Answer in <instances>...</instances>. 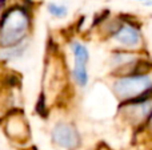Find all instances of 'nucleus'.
<instances>
[{
    "label": "nucleus",
    "instance_id": "423d86ee",
    "mask_svg": "<svg viewBox=\"0 0 152 150\" xmlns=\"http://www.w3.org/2000/svg\"><path fill=\"white\" fill-rule=\"evenodd\" d=\"M47 11L48 13H50L51 16H53V17L56 19H63L67 16V13H68V9H67L66 5L60 4V3H50V4L47 5Z\"/></svg>",
    "mask_w": 152,
    "mask_h": 150
},
{
    "label": "nucleus",
    "instance_id": "39448f33",
    "mask_svg": "<svg viewBox=\"0 0 152 150\" xmlns=\"http://www.w3.org/2000/svg\"><path fill=\"white\" fill-rule=\"evenodd\" d=\"M52 140L60 148L74 150L80 145V136L77 130L67 122H59L52 129Z\"/></svg>",
    "mask_w": 152,
    "mask_h": 150
},
{
    "label": "nucleus",
    "instance_id": "20e7f679",
    "mask_svg": "<svg viewBox=\"0 0 152 150\" xmlns=\"http://www.w3.org/2000/svg\"><path fill=\"white\" fill-rule=\"evenodd\" d=\"M112 39L119 47L124 49H136L142 47L143 36L139 27L132 23H121L113 31Z\"/></svg>",
    "mask_w": 152,
    "mask_h": 150
},
{
    "label": "nucleus",
    "instance_id": "f257e3e1",
    "mask_svg": "<svg viewBox=\"0 0 152 150\" xmlns=\"http://www.w3.org/2000/svg\"><path fill=\"white\" fill-rule=\"evenodd\" d=\"M29 29V13L20 7L11 8L0 20V47L4 49L20 45Z\"/></svg>",
    "mask_w": 152,
    "mask_h": 150
},
{
    "label": "nucleus",
    "instance_id": "0eeeda50",
    "mask_svg": "<svg viewBox=\"0 0 152 150\" xmlns=\"http://www.w3.org/2000/svg\"><path fill=\"white\" fill-rule=\"evenodd\" d=\"M148 122L152 125V113H151V116H150V118H148Z\"/></svg>",
    "mask_w": 152,
    "mask_h": 150
},
{
    "label": "nucleus",
    "instance_id": "7ed1b4c3",
    "mask_svg": "<svg viewBox=\"0 0 152 150\" xmlns=\"http://www.w3.org/2000/svg\"><path fill=\"white\" fill-rule=\"evenodd\" d=\"M72 55H74V69L72 77L77 87L86 88L88 84V61H89V50L84 44L79 41H74L71 44Z\"/></svg>",
    "mask_w": 152,
    "mask_h": 150
},
{
    "label": "nucleus",
    "instance_id": "6e6552de",
    "mask_svg": "<svg viewBox=\"0 0 152 150\" xmlns=\"http://www.w3.org/2000/svg\"><path fill=\"white\" fill-rule=\"evenodd\" d=\"M136 1H145V0H136Z\"/></svg>",
    "mask_w": 152,
    "mask_h": 150
},
{
    "label": "nucleus",
    "instance_id": "f03ea898",
    "mask_svg": "<svg viewBox=\"0 0 152 150\" xmlns=\"http://www.w3.org/2000/svg\"><path fill=\"white\" fill-rule=\"evenodd\" d=\"M113 92L121 101H136L152 92V74L129 73L119 77L113 84Z\"/></svg>",
    "mask_w": 152,
    "mask_h": 150
}]
</instances>
